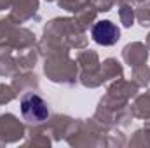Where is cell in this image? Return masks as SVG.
<instances>
[{"label": "cell", "mask_w": 150, "mask_h": 148, "mask_svg": "<svg viewBox=\"0 0 150 148\" xmlns=\"http://www.w3.org/2000/svg\"><path fill=\"white\" fill-rule=\"evenodd\" d=\"M21 115L28 122L40 124L49 118V108L47 103L33 92H28L21 98Z\"/></svg>", "instance_id": "6da1fadb"}, {"label": "cell", "mask_w": 150, "mask_h": 148, "mask_svg": "<svg viewBox=\"0 0 150 148\" xmlns=\"http://www.w3.org/2000/svg\"><path fill=\"white\" fill-rule=\"evenodd\" d=\"M93 38L101 45H113L120 38V32L112 21H98L93 26Z\"/></svg>", "instance_id": "7a4b0ae2"}]
</instances>
